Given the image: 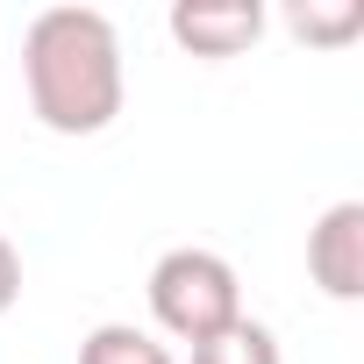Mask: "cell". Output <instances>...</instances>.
Returning a JSON list of instances; mask_svg holds the SVG:
<instances>
[{
	"label": "cell",
	"mask_w": 364,
	"mask_h": 364,
	"mask_svg": "<svg viewBox=\"0 0 364 364\" xmlns=\"http://www.w3.org/2000/svg\"><path fill=\"white\" fill-rule=\"evenodd\" d=\"M22 86L50 136H100L129 100L114 22L100 8H43L22 36Z\"/></svg>",
	"instance_id": "1"
},
{
	"label": "cell",
	"mask_w": 364,
	"mask_h": 364,
	"mask_svg": "<svg viewBox=\"0 0 364 364\" xmlns=\"http://www.w3.org/2000/svg\"><path fill=\"white\" fill-rule=\"evenodd\" d=\"M150 314L164 336L178 343H208L222 336L229 321H243V286H236V264L222 250H200V243H178L150 264Z\"/></svg>",
	"instance_id": "2"
},
{
	"label": "cell",
	"mask_w": 364,
	"mask_h": 364,
	"mask_svg": "<svg viewBox=\"0 0 364 364\" xmlns=\"http://www.w3.org/2000/svg\"><path fill=\"white\" fill-rule=\"evenodd\" d=\"M307 279L328 300H364V200H336L307 229Z\"/></svg>",
	"instance_id": "3"
},
{
	"label": "cell",
	"mask_w": 364,
	"mask_h": 364,
	"mask_svg": "<svg viewBox=\"0 0 364 364\" xmlns=\"http://www.w3.org/2000/svg\"><path fill=\"white\" fill-rule=\"evenodd\" d=\"M257 36H264V8L257 0H178L171 8V43L208 58V65L243 58Z\"/></svg>",
	"instance_id": "4"
},
{
	"label": "cell",
	"mask_w": 364,
	"mask_h": 364,
	"mask_svg": "<svg viewBox=\"0 0 364 364\" xmlns=\"http://www.w3.org/2000/svg\"><path fill=\"white\" fill-rule=\"evenodd\" d=\"M79 364H171V350L150 328H136V321H100L79 343Z\"/></svg>",
	"instance_id": "5"
},
{
	"label": "cell",
	"mask_w": 364,
	"mask_h": 364,
	"mask_svg": "<svg viewBox=\"0 0 364 364\" xmlns=\"http://www.w3.org/2000/svg\"><path fill=\"white\" fill-rule=\"evenodd\" d=\"M193 364H286V357H279V336L243 314V321H229L222 336L193 343Z\"/></svg>",
	"instance_id": "6"
},
{
	"label": "cell",
	"mask_w": 364,
	"mask_h": 364,
	"mask_svg": "<svg viewBox=\"0 0 364 364\" xmlns=\"http://www.w3.org/2000/svg\"><path fill=\"white\" fill-rule=\"evenodd\" d=\"M286 29L300 43H350L364 29V8L357 0H300V8H286Z\"/></svg>",
	"instance_id": "7"
},
{
	"label": "cell",
	"mask_w": 364,
	"mask_h": 364,
	"mask_svg": "<svg viewBox=\"0 0 364 364\" xmlns=\"http://www.w3.org/2000/svg\"><path fill=\"white\" fill-rule=\"evenodd\" d=\"M15 300H22V250L0 236V314H8Z\"/></svg>",
	"instance_id": "8"
}]
</instances>
